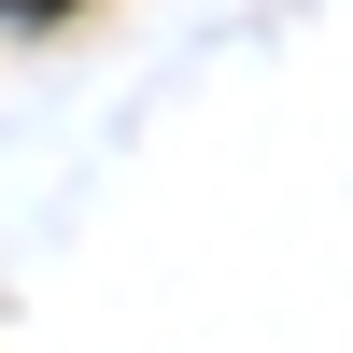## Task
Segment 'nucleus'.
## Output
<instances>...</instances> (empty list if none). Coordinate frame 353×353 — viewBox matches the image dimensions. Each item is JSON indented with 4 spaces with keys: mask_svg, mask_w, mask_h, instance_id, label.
I'll list each match as a JSON object with an SVG mask.
<instances>
[{
    "mask_svg": "<svg viewBox=\"0 0 353 353\" xmlns=\"http://www.w3.org/2000/svg\"><path fill=\"white\" fill-rule=\"evenodd\" d=\"M0 14H28V28H43V14H71V0H0Z\"/></svg>",
    "mask_w": 353,
    "mask_h": 353,
    "instance_id": "nucleus-1",
    "label": "nucleus"
}]
</instances>
